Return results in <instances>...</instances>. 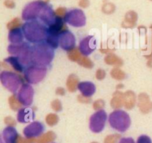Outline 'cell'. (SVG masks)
Returning a JSON list of instances; mask_svg holds the SVG:
<instances>
[{
	"label": "cell",
	"mask_w": 152,
	"mask_h": 143,
	"mask_svg": "<svg viewBox=\"0 0 152 143\" xmlns=\"http://www.w3.org/2000/svg\"><path fill=\"white\" fill-rule=\"evenodd\" d=\"M23 31L29 41H31L32 36L42 37L48 34V28L37 21L26 22L23 25Z\"/></svg>",
	"instance_id": "cell-1"
},
{
	"label": "cell",
	"mask_w": 152,
	"mask_h": 143,
	"mask_svg": "<svg viewBox=\"0 0 152 143\" xmlns=\"http://www.w3.org/2000/svg\"><path fill=\"white\" fill-rule=\"evenodd\" d=\"M46 4L42 1H33L28 4L22 12V19L24 20H34L39 18Z\"/></svg>",
	"instance_id": "cell-2"
},
{
	"label": "cell",
	"mask_w": 152,
	"mask_h": 143,
	"mask_svg": "<svg viewBox=\"0 0 152 143\" xmlns=\"http://www.w3.org/2000/svg\"><path fill=\"white\" fill-rule=\"evenodd\" d=\"M109 121L111 127L120 132L126 131L130 125L129 117L126 113H123V115H116V113L112 114Z\"/></svg>",
	"instance_id": "cell-3"
},
{
	"label": "cell",
	"mask_w": 152,
	"mask_h": 143,
	"mask_svg": "<svg viewBox=\"0 0 152 143\" xmlns=\"http://www.w3.org/2000/svg\"><path fill=\"white\" fill-rule=\"evenodd\" d=\"M65 21L72 26H83L86 24V16L81 10L74 9L65 15Z\"/></svg>",
	"instance_id": "cell-4"
},
{
	"label": "cell",
	"mask_w": 152,
	"mask_h": 143,
	"mask_svg": "<svg viewBox=\"0 0 152 143\" xmlns=\"http://www.w3.org/2000/svg\"><path fill=\"white\" fill-rule=\"evenodd\" d=\"M97 113V114H94L92 116L91 119V123H90V128L94 133H99L101 131H102L104 126H105V120H106V116L104 112Z\"/></svg>",
	"instance_id": "cell-5"
},
{
	"label": "cell",
	"mask_w": 152,
	"mask_h": 143,
	"mask_svg": "<svg viewBox=\"0 0 152 143\" xmlns=\"http://www.w3.org/2000/svg\"><path fill=\"white\" fill-rule=\"evenodd\" d=\"M44 131V126L39 123H33L24 130V135L28 139L39 136Z\"/></svg>",
	"instance_id": "cell-6"
},
{
	"label": "cell",
	"mask_w": 152,
	"mask_h": 143,
	"mask_svg": "<svg viewBox=\"0 0 152 143\" xmlns=\"http://www.w3.org/2000/svg\"><path fill=\"white\" fill-rule=\"evenodd\" d=\"M18 134L13 127H7L1 136L0 143H17Z\"/></svg>",
	"instance_id": "cell-7"
},
{
	"label": "cell",
	"mask_w": 152,
	"mask_h": 143,
	"mask_svg": "<svg viewBox=\"0 0 152 143\" xmlns=\"http://www.w3.org/2000/svg\"><path fill=\"white\" fill-rule=\"evenodd\" d=\"M140 108L142 112L148 113L152 110V102H150L149 96L145 93L140 95Z\"/></svg>",
	"instance_id": "cell-8"
},
{
	"label": "cell",
	"mask_w": 152,
	"mask_h": 143,
	"mask_svg": "<svg viewBox=\"0 0 152 143\" xmlns=\"http://www.w3.org/2000/svg\"><path fill=\"white\" fill-rule=\"evenodd\" d=\"M91 36L87 37V38L85 39L82 42L81 44H80V50H81L82 53H84L85 55L89 54V53H91L92 50H94V49L91 48V46H88L89 42L91 41Z\"/></svg>",
	"instance_id": "cell-9"
},
{
	"label": "cell",
	"mask_w": 152,
	"mask_h": 143,
	"mask_svg": "<svg viewBox=\"0 0 152 143\" xmlns=\"http://www.w3.org/2000/svg\"><path fill=\"white\" fill-rule=\"evenodd\" d=\"M77 83H78V79L74 75L70 76L68 80V82H67V85H68V88L69 91H75L76 89H77Z\"/></svg>",
	"instance_id": "cell-10"
},
{
	"label": "cell",
	"mask_w": 152,
	"mask_h": 143,
	"mask_svg": "<svg viewBox=\"0 0 152 143\" xmlns=\"http://www.w3.org/2000/svg\"><path fill=\"white\" fill-rule=\"evenodd\" d=\"M105 62L109 64V65H121L122 63H123L122 61L118 57H117L115 55H109L108 57L105 58Z\"/></svg>",
	"instance_id": "cell-11"
},
{
	"label": "cell",
	"mask_w": 152,
	"mask_h": 143,
	"mask_svg": "<svg viewBox=\"0 0 152 143\" xmlns=\"http://www.w3.org/2000/svg\"><path fill=\"white\" fill-rule=\"evenodd\" d=\"M68 57L72 61H80L81 59V56H80V53L79 49L74 48V50H71V51L68 53Z\"/></svg>",
	"instance_id": "cell-12"
},
{
	"label": "cell",
	"mask_w": 152,
	"mask_h": 143,
	"mask_svg": "<svg viewBox=\"0 0 152 143\" xmlns=\"http://www.w3.org/2000/svg\"><path fill=\"white\" fill-rule=\"evenodd\" d=\"M111 74L112 77L117 79V80H123L125 78V74L119 69L112 70Z\"/></svg>",
	"instance_id": "cell-13"
},
{
	"label": "cell",
	"mask_w": 152,
	"mask_h": 143,
	"mask_svg": "<svg viewBox=\"0 0 152 143\" xmlns=\"http://www.w3.org/2000/svg\"><path fill=\"white\" fill-rule=\"evenodd\" d=\"M79 63H80V65H83L86 68H92L93 67V63H92L91 61L86 57L81 58L80 60L79 61Z\"/></svg>",
	"instance_id": "cell-14"
},
{
	"label": "cell",
	"mask_w": 152,
	"mask_h": 143,
	"mask_svg": "<svg viewBox=\"0 0 152 143\" xmlns=\"http://www.w3.org/2000/svg\"><path fill=\"white\" fill-rule=\"evenodd\" d=\"M137 143H152V142L151 138L145 135H142L138 138Z\"/></svg>",
	"instance_id": "cell-15"
},
{
	"label": "cell",
	"mask_w": 152,
	"mask_h": 143,
	"mask_svg": "<svg viewBox=\"0 0 152 143\" xmlns=\"http://www.w3.org/2000/svg\"><path fill=\"white\" fill-rule=\"evenodd\" d=\"M15 102H16L15 96H11V97L10 98V107H11V108H13V109H16V108H19V107L21 106L20 104H19V102H17L15 103Z\"/></svg>",
	"instance_id": "cell-16"
},
{
	"label": "cell",
	"mask_w": 152,
	"mask_h": 143,
	"mask_svg": "<svg viewBox=\"0 0 152 143\" xmlns=\"http://www.w3.org/2000/svg\"><path fill=\"white\" fill-rule=\"evenodd\" d=\"M52 108L55 110L56 111H59L62 109V106H61L60 102L58 100H55L52 102Z\"/></svg>",
	"instance_id": "cell-17"
},
{
	"label": "cell",
	"mask_w": 152,
	"mask_h": 143,
	"mask_svg": "<svg viewBox=\"0 0 152 143\" xmlns=\"http://www.w3.org/2000/svg\"><path fill=\"white\" fill-rule=\"evenodd\" d=\"M105 71H102V70L99 69V71L96 72V78H97L98 80H102V79L105 77Z\"/></svg>",
	"instance_id": "cell-18"
},
{
	"label": "cell",
	"mask_w": 152,
	"mask_h": 143,
	"mask_svg": "<svg viewBox=\"0 0 152 143\" xmlns=\"http://www.w3.org/2000/svg\"><path fill=\"white\" fill-rule=\"evenodd\" d=\"M119 143H135L132 138H123Z\"/></svg>",
	"instance_id": "cell-19"
},
{
	"label": "cell",
	"mask_w": 152,
	"mask_h": 143,
	"mask_svg": "<svg viewBox=\"0 0 152 143\" xmlns=\"http://www.w3.org/2000/svg\"><path fill=\"white\" fill-rule=\"evenodd\" d=\"M56 94H59V95H64L65 94V90L62 88H57L56 90Z\"/></svg>",
	"instance_id": "cell-20"
},
{
	"label": "cell",
	"mask_w": 152,
	"mask_h": 143,
	"mask_svg": "<svg viewBox=\"0 0 152 143\" xmlns=\"http://www.w3.org/2000/svg\"><path fill=\"white\" fill-rule=\"evenodd\" d=\"M148 65L149 67H151V68H152V59H151V60L148 62Z\"/></svg>",
	"instance_id": "cell-21"
}]
</instances>
